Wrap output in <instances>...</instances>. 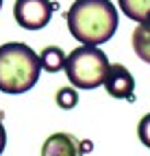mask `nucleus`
<instances>
[{"label":"nucleus","instance_id":"1","mask_svg":"<svg viewBox=\"0 0 150 156\" xmlns=\"http://www.w3.org/2000/svg\"><path fill=\"white\" fill-rule=\"evenodd\" d=\"M65 22L72 37L87 46L107 44L120 26L118 9L111 0H74L65 13Z\"/></svg>","mask_w":150,"mask_h":156},{"label":"nucleus","instance_id":"2","mask_svg":"<svg viewBox=\"0 0 150 156\" xmlns=\"http://www.w3.org/2000/svg\"><path fill=\"white\" fill-rule=\"evenodd\" d=\"M42 72V61L31 46L9 41L0 46V91L7 95H20L31 91Z\"/></svg>","mask_w":150,"mask_h":156},{"label":"nucleus","instance_id":"3","mask_svg":"<svg viewBox=\"0 0 150 156\" xmlns=\"http://www.w3.org/2000/svg\"><path fill=\"white\" fill-rule=\"evenodd\" d=\"M109 58L100 50V46H79L65 56V74L68 80L83 91L96 89L104 83V76L109 69Z\"/></svg>","mask_w":150,"mask_h":156},{"label":"nucleus","instance_id":"4","mask_svg":"<svg viewBox=\"0 0 150 156\" xmlns=\"http://www.w3.org/2000/svg\"><path fill=\"white\" fill-rule=\"evenodd\" d=\"M13 17L17 26L26 30H39L48 26L52 17V2L50 0H15Z\"/></svg>","mask_w":150,"mask_h":156},{"label":"nucleus","instance_id":"5","mask_svg":"<svg viewBox=\"0 0 150 156\" xmlns=\"http://www.w3.org/2000/svg\"><path fill=\"white\" fill-rule=\"evenodd\" d=\"M102 85H104V89H107V93L111 98H118V100H133L135 78L124 65H120V63L109 65Z\"/></svg>","mask_w":150,"mask_h":156},{"label":"nucleus","instance_id":"6","mask_svg":"<svg viewBox=\"0 0 150 156\" xmlns=\"http://www.w3.org/2000/svg\"><path fill=\"white\" fill-rule=\"evenodd\" d=\"M42 154L44 156H74V154H79V143L74 141V136H70L65 132H57L46 139Z\"/></svg>","mask_w":150,"mask_h":156},{"label":"nucleus","instance_id":"7","mask_svg":"<svg viewBox=\"0 0 150 156\" xmlns=\"http://www.w3.org/2000/svg\"><path fill=\"white\" fill-rule=\"evenodd\" d=\"M133 50L144 63H150V20L139 22L133 30Z\"/></svg>","mask_w":150,"mask_h":156},{"label":"nucleus","instance_id":"8","mask_svg":"<svg viewBox=\"0 0 150 156\" xmlns=\"http://www.w3.org/2000/svg\"><path fill=\"white\" fill-rule=\"evenodd\" d=\"M39 61H42V69L57 74L65 67V54L59 46H48L39 52Z\"/></svg>","mask_w":150,"mask_h":156},{"label":"nucleus","instance_id":"9","mask_svg":"<svg viewBox=\"0 0 150 156\" xmlns=\"http://www.w3.org/2000/svg\"><path fill=\"white\" fill-rule=\"evenodd\" d=\"M122 13L135 22H146L150 20V0H118Z\"/></svg>","mask_w":150,"mask_h":156},{"label":"nucleus","instance_id":"10","mask_svg":"<svg viewBox=\"0 0 150 156\" xmlns=\"http://www.w3.org/2000/svg\"><path fill=\"white\" fill-rule=\"evenodd\" d=\"M79 104V93L76 89H70V87H63L57 91V106L63 108V111H70Z\"/></svg>","mask_w":150,"mask_h":156},{"label":"nucleus","instance_id":"11","mask_svg":"<svg viewBox=\"0 0 150 156\" xmlns=\"http://www.w3.org/2000/svg\"><path fill=\"white\" fill-rule=\"evenodd\" d=\"M137 136L144 147L150 150V113H146L141 119H139V126H137Z\"/></svg>","mask_w":150,"mask_h":156},{"label":"nucleus","instance_id":"12","mask_svg":"<svg viewBox=\"0 0 150 156\" xmlns=\"http://www.w3.org/2000/svg\"><path fill=\"white\" fill-rule=\"evenodd\" d=\"M5 145H7V132H5V126L0 122V154L5 152Z\"/></svg>","mask_w":150,"mask_h":156},{"label":"nucleus","instance_id":"13","mask_svg":"<svg viewBox=\"0 0 150 156\" xmlns=\"http://www.w3.org/2000/svg\"><path fill=\"white\" fill-rule=\"evenodd\" d=\"M0 7H2V0H0Z\"/></svg>","mask_w":150,"mask_h":156}]
</instances>
